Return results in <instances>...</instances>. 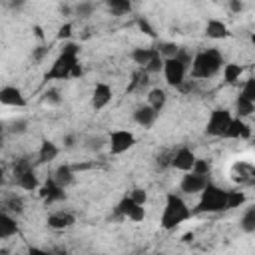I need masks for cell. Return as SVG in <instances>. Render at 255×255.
<instances>
[{"label":"cell","instance_id":"6da1fadb","mask_svg":"<svg viewBox=\"0 0 255 255\" xmlns=\"http://www.w3.org/2000/svg\"><path fill=\"white\" fill-rule=\"evenodd\" d=\"M189 217H191V209L185 203V199L181 195H177L175 191H169L165 195V203H163V209H161L159 225L165 231H171L177 225H181L183 221H187Z\"/></svg>","mask_w":255,"mask_h":255},{"label":"cell","instance_id":"7a4b0ae2","mask_svg":"<svg viewBox=\"0 0 255 255\" xmlns=\"http://www.w3.org/2000/svg\"><path fill=\"white\" fill-rule=\"evenodd\" d=\"M191 76L195 80H207L213 78L219 70H223V56L217 48H205L193 54V62L189 66Z\"/></svg>","mask_w":255,"mask_h":255},{"label":"cell","instance_id":"3957f363","mask_svg":"<svg viewBox=\"0 0 255 255\" xmlns=\"http://www.w3.org/2000/svg\"><path fill=\"white\" fill-rule=\"evenodd\" d=\"M227 209V189L209 183L201 193L195 211L197 213H219Z\"/></svg>","mask_w":255,"mask_h":255},{"label":"cell","instance_id":"277c9868","mask_svg":"<svg viewBox=\"0 0 255 255\" xmlns=\"http://www.w3.org/2000/svg\"><path fill=\"white\" fill-rule=\"evenodd\" d=\"M233 122V116L229 110L225 108H215L211 110L209 118H207V124H205V133L207 135H213V137H223L225 131L229 129Z\"/></svg>","mask_w":255,"mask_h":255},{"label":"cell","instance_id":"5b68a950","mask_svg":"<svg viewBox=\"0 0 255 255\" xmlns=\"http://www.w3.org/2000/svg\"><path fill=\"white\" fill-rule=\"evenodd\" d=\"M14 181L24 191H36V189H40V179L36 175V169L26 159H20L14 165Z\"/></svg>","mask_w":255,"mask_h":255},{"label":"cell","instance_id":"8992f818","mask_svg":"<svg viewBox=\"0 0 255 255\" xmlns=\"http://www.w3.org/2000/svg\"><path fill=\"white\" fill-rule=\"evenodd\" d=\"M76 64H80V62H78V56L60 52V56L54 60L52 68L46 72V80H64V78H72V72H74Z\"/></svg>","mask_w":255,"mask_h":255},{"label":"cell","instance_id":"52a82bcc","mask_svg":"<svg viewBox=\"0 0 255 255\" xmlns=\"http://www.w3.org/2000/svg\"><path fill=\"white\" fill-rule=\"evenodd\" d=\"M133 145H135V135L129 129H114V131H110V137H108L110 153L120 155V153H126L128 149H131Z\"/></svg>","mask_w":255,"mask_h":255},{"label":"cell","instance_id":"ba28073f","mask_svg":"<svg viewBox=\"0 0 255 255\" xmlns=\"http://www.w3.org/2000/svg\"><path fill=\"white\" fill-rule=\"evenodd\" d=\"M185 74H187V66L183 62H179L177 58L165 60V64H163V76H165V82L169 86L181 88L185 84Z\"/></svg>","mask_w":255,"mask_h":255},{"label":"cell","instance_id":"9c48e42d","mask_svg":"<svg viewBox=\"0 0 255 255\" xmlns=\"http://www.w3.org/2000/svg\"><path fill=\"white\" fill-rule=\"evenodd\" d=\"M207 185H209L207 175H197V173H193V171L183 173V177H181V181H179V189H181L183 193H187V195H197V193H201Z\"/></svg>","mask_w":255,"mask_h":255},{"label":"cell","instance_id":"30bf717a","mask_svg":"<svg viewBox=\"0 0 255 255\" xmlns=\"http://www.w3.org/2000/svg\"><path fill=\"white\" fill-rule=\"evenodd\" d=\"M195 161H197V155L189 147H179L177 151L171 153V167L177 169V171H183V173L191 171Z\"/></svg>","mask_w":255,"mask_h":255},{"label":"cell","instance_id":"8fae6325","mask_svg":"<svg viewBox=\"0 0 255 255\" xmlns=\"http://www.w3.org/2000/svg\"><path fill=\"white\" fill-rule=\"evenodd\" d=\"M112 98H114L112 86L106 84V82H100V84H96V88H94V92H92V108H94L96 112H100V110H104V108L112 102Z\"/></svg>","mask_w":255,"mask_h":255},{"label":"cell","instance_id":"7c38bea8","mask_svg":"<svg viewBox=\"0 0 255 255\" xmlns=\"http://www.w3.org/2000/svg\"><path fill=\"white\" fill-rule=\"evenodd\" d=\"M0 102H2V106H10V108H24L26 106V98H24L22 90L16 86H4L0 90Z\"/></svg>","mask_w":255,"mask_h":255},{"label":"cell","instance_id":"4fadbf2b","mask_svg":"<svg viewBox=\"0 0 255 255\" xmlns=\"http://www.w3.org/2000/svg\"><path fill=\"white\" fill-rule=\"evenodd\" d=\"M46 223H48V227H50V229L64 231V229H68V227H72V225L76 223V215H74V213H70V211L60 209V211L50 213V215H48V219H46Z\"/></svg>","mask_w":255,"mask_h":255},{"label":"cell","instance_id":"5bb4252c","mask_svg":"<svg viewBox=\"0 0 255 255\" xmlns=\"http://www.w3.org/2000/svg\"><path fill=\"white\" fill-rule=\"evenodd\" d=\"M231 179L237 183H253L255 181V165L247 163V161H239L233 165L231 169Z\"/></svg>","mask_w":255,"mask_h":255},{"label":"cell","instance_id":"9a60e30c","mask_svg":"<svg viewBox=\"0 0 255 255\" xmlns=\"http://www.w3.org/2000/svg\"><path fill=\"white\" fill-rule=\"evenodd\" d=\"M157 120V112L149 106V104H141L133 110V122L141 128H151Z\"/></svg>","mask_w":255,"mask_h":255},{"label":"cell","instance_id":"2e32d148","mask_svg":"<svg viewBox=\"0 0 255 255\" xmlns=\"http://www.w3.org/2000/svg\"><path fill=\"white\" fill-rule=\"evenodd\" d=\"M40 197L46 203H56V201H62L66 197V193L54 179H48L44 185H40Z\"/></svg>","mask_w":255,"mask_h":255},{"label":"cell","instance_id":"e0dca14e","mask_svg":"<svg viewBox=\"0 0 255 255\" xmlns=\"http://www.w3.org/2000/svg\"><path fill=\"white\" fill-rule=\"evenodd\" d=\"M229 28H227V24L223 22V20H217V18H211V20H207V24H205V36L209 38V40H223V38H229Z\"/></svg>","mask_w":255,"mask_h":255},{"label":"cell","instance_id":"ac0fdd59","mask_svg":"<svg viewBox=\"0 0 255 255\" xmlns=\"http://www.w3.org/2000/svg\"><path fill=\"white\" fill-rule=\"evenodd\" d=\"M223 137H225V139H247V137H251V128L245 124V120L233 118L229 129L225 131Z\"/></svg>","mask_w":255,"mask_h":255},{"label":"cell","instance_id":"d6986e66","mask_svg":"<svg viewBox=\"0 0 255 255\" xmlns=\"http://www.w3.org/2000/svg\"><path fill=\"white\" fill-rule=\"evenodd\" d=\"M52 179L62 187V189H66V187H70L72 183H74V179H76V175H74V169L70 167V165H58L56 167V171H54V175H52Z\"/></svg>","mask_w":255,"mask_h":255},{"label":"cell","instance_id":"ffe728a7","mask_svg":"<svg viewBox=\"0 0 255 255\" xmlns=\"http://www.w3.org/2000/svg\"><path fill=\"white\" fill-rule=\"evenodd\" d=\"M16 231H18L16 217L10 215V213H4V211H2V215H0V239L6 241V239H10V237H14Z\"/></svg>","mask_w":255,"mask_h":255},{"label":"cell","instance_id":"44dd1931","mask_svg":"<svg viewBox=\"0 0 255 255\" xmlns=\"http://www.w3.org/2000/svg\"><path fill=\"white\" fill-rule=\"evenodd\" d=\"M58 153H60V147L54 141L44 139L40 143V149H38V161L40 163H50V161H54L58 157Z\"/></svg>","mask_w":255,"mask_h":255},{"label":"cell","instance_id":"7402d4cb","mask_svg":"<svg viewBox=\"0 0 255 255\" xmlns=\"http://www.w3.org/2000/svg\"><path fill=\"white\" fill-rule=\"evenodd\" d=\"M157 54V50L155 48H147V46H141V48H133L131 50V54H129V58L137 64V66H141V68H145L149 62H151V58Z\"/></svg>","mask_w":255,"mask_h":255},{"label":"cell","instance_id":"603a6c76","mask_svg":"<svg viewBox=\"0 0 255 255\" xmlns=\"http://www.w3.org/2000/svg\"><path fill=\"white\" fill-rule=\"evenodd\" d=\"M165 102H167V94H165L163 88H151V90L147 92V102H145V104H149L157 114L163 110Z\"/></svg>","mask_w":255,"mask_h":255},{"label":"cell","instance_id":"cb8c5ba5","mask_svg":"<svg viewBox=\"0 0 255 255\" xmlns=\"http://www.w3.org/2000/svg\"><path fill=\"white\" fill-rule=\"evenodd\" d=\"M241 76H243V66L241 64L229 62V64L223 66V82L225 84H235V82H239Z\"/></svg>","mask_w":255,"mask_h":255},{"label":"cell","instance_id":"d4e9b609","mask_svg":"<svg viewBox=\"0 0 255 255\" xmlns=\"http://www.w3.org/2000/svg\"><path fill=\"white\" fill-rule=\"evenodd\" d=\"M239 227H241L243 233H255V205L247 207V209L241 213Z\"/></svg>","mask_w":255,"mask_h":255},{"label":"cell","instance_id":"484cf974","mask_svg":"<svg viewBox=\"0 0 255 255\" xmlns=\"http://www.w3.org/2000/svg\"><path fill=\"white\" fill-rule=\"evenodd\" d=\"M253 112H255V104L239 94V98L235 100V114H237V118H239V120H245V118L251 116Z\"/></svg>","mask_w":255,"mask_h":255},{"label":"cell","instance_id":"4316f807","mask_svg":"<svg viewBox=\"0 0 255 255\" xmlns=\"http://www.w3.org/2000/svg\"><path fill=\"white\" fill-rule=\"evenodd\" d=\"M245 201H247L245 191H241V189H229L227 191V209H237V207L245 205Z\"/></svg>","mask_w":255,"mask_h":255},{"label":"cell","instance_id":"83f0119b","mask_svg":"<svg viewBox=\"0 0 255 255\" xmlns=\"http://www.w3.org/2000/svg\"><path fill=\"white\" fill-rule=\"evenodd\" d=\"M106 6L114 16H126L131 12V4L128 0H110Z\"/></svg>","mask_w":255,"mask_h":255},{"label":"cell","instance_id":"f1b7e54d","mask_svg":"<svg viewBox=\"0 0 255 255\" xmlns=\"http://www.w3.org/2000/svg\"><path fill=\"white\" fill-rule=\"evenodd\" d=\"M24 211V203H22V197L18 195H10L8 199H4V213H10V215H18Z\"/></svg>","mask_w":255,"mask_h":255},{"label":"cell","instance_id":"f546056e","mask_svg":"<svg viewBox=\"0 0 255 255\" xmlns=\"http://www.w3.org/2000/svg\"><path fill=\"white\" fill-rule=\"evenodd\" d=\"M155 50L159 52V56H161L163 60H171V58L177 56L179 46H177L175 42H159V44L155 46Z\"/></svg>","mask_w":255,"mask_h":255},{"label":"cell","instance_id":"4dcf8cb0","mask_svg":"<svg viewBox=\"0 0 255 255\" xmlns=\"http://www.w3.org/2000/svg\"><path fill=\"white\" fill-rule=\"evenodd\" d=\"M135 205H137V203H133V199H131L129 195H126V197H122V199L118 201V205H116V215L128 219V215L131 213V209H133Z\"/></svg>","mask_w":255,"mask_h":255},{"label":"cell","instance_id":"1f68e13d","mask_svg":"<svg viewBox=\"0 0 255 255\" xmlns=\"http://www.w3.org/2000/svg\"><path fill=\"white\" fill-rule=\"evenodd\" d=\"M94 10H96V4H94V2H80V4H74V16H80V18L92 16Z\"/></svg>","mask_w":255,"mask_h":255},{"label":"cell","instance_id":"d6a6232c","mask_svg":"<svg viewBox=\"0 0 255 255\" xmlns=\"http://www.w3.org/2000/svg\"><path fill=\"white\" fill-rule=\"evenodd\" d=\"M163 64H165V60H163V58L159 56V52H157V54L151 58V62H149L143 70H145L147 74H159V72H163Z\"/></svg>","mask_w":255,"mask_h":255},{"label":"cell","instance_id":"836d02e7","mask_svg":"<svg viewBox=\"0 0 255 255\" xmlns=\"http://www.w3.org/2000/svg\"><path fill=\"white\" fill-rule=\"evenodd\" d=\"M44 102H46L48 106H60V104H62V96H60L58 90L50 88V90L44 92Z\"/></svg>","mask_w":255,"mask_h":255},{"label":"cell","instance_id":"e575fe53","mask_svg":"<svg viewBox=\"0 0 255 255\" xmlns=\"http://www.w3.org/2000/svg\"><path fill=\"white\" fill-rule=\"evenodd\" d=\"M241 96H243V98H247V100H251V102L255 104V76H253V78H249V80L243 84Z\"/></svg>","mask_w":255,"mask_h":255},{"label":"cell","instance_id":"d590c367","mask_svg":"<svg viewBox=\"0 0 255 255\" xmlns=\"http://www.w3.org/2000/svg\"><path fill=\"white\" fill-rule=\"evenodd\" d=\"M209 169H211V165H209V161L207 159H203V157H197V161H195V165H193V173H197V175H209Z\"/></svg>","mask_w":255,"mask_h":255},{"label":"cell","instance_id":"8d00e7d4","mask_svg":"<svg viewBox=\"0 0 255 255\" xmlns=\"http://www.w3.org/2000/svg\"><path fill=\"white\" fill-rule=\"evenodd\" d=\"M129 197L133 199V203H137V205H145V201H147V191H145L143 187H133L131 193H129Z\"/></svg>","mask_w":255,"mask_h":255},{"label":"cell","instance_id":"74e56055","mask_svg":"<svg viewBox=\"0 0 255 255\" xmlns=\"http://www.w3.org/2000/svg\"><path fill=\"white\" fill-rule=\"evenodd\" d=\"M135 24H137V28L145 34V36H149V38H155V30H153V26L147 22V18H137L135 20Z\"/></svg>","mask_w":255,"mask_h":255},{"label":"cell","instance_id":"f35d334b","mask_svg":"<svg viewBox=\"0 0 255 255\" xmlns=\"http://www.w3.org/2000/svg\"><path fill=\"white\" fill-rule=\"evenodd\" d=\"M72 30H74V26L70 24V22H66V24H62L60 28H58V40H64V42H70V38H72Z\"/></svg>","mask_w":255,"mask_h":255},{"label":"cell","instance_id":"ab89813d","mask_svg":"<svg viewBox=\"0 0 255 255\" xmlns=\"http://www.w3.org/2000/svg\"><path fill=\"white\" fill-rule=\"evenodd\" d=\"M128 219L133 221V223L143 221V219H145V207H143V205H135V207L131 209V213L128 215Z\"/></svg>","mask_w":255,"mask_h":255},{"label":"cell","instance_id":"60d3db41","mask_svg":"<svg viewBox=\"0 0 255 255\" xmlns=\"http://www.w3.org/2000/svg\"><path fill=\"white\" fill-rule=\"evenodd\" d=\"M48 46H38V48H34L32 50V60H36V62H42L46 56H48Z\"/></svg>","mask_w":255,"mask_h":255},{"label":"cell","instance_id":"b9f144b4","mask_svg":"<svg viewBox=\"0 0 255 255\" xmlns=\"http://www.w3.org/2000/svg\"><path fill=\"white\" fill-rule=\"evenodd\" d=\"M62 52L78 56V54H80V46H78L76 42H64V44H62Z\"/></svg>","mask_w":255,"mask_h":255},{"label":"cell","instance_id":"7bdbcfd3","mask_svg":"<svg viewBox=\"0 0 255 255\" xmlns=\"http://www.w3.org/2000/svg\"><path fill=\"white\" fill-rule=\"evenodd\" d=\"M26 128H28V122H26V120H16V122L12 124V133H24Z\"/></svg>","mask_w":255,"mask_h":255},{"label":"cell","instance_id":"ee69618b","mask_svg":"<svg viewBox=\"0 0 255 255\" xmlns=\"http://www.w3.org/2000/svg\"><path fill=\"white\" fill-rule=\"evenodd\" d=\"M74 145H76V135H74V133H68V135L64 137V147L72 149Z\"/></svg>","mask_w":255,"mask_h":255},{"label":"cell","instance_id":"f6af8a7d","mask_svg":"<svg viewBox=\"0 0 255 255\" xmlns=\"http://www.w3.org/2000/svg\"><path fill=\"white\" fill-rule=\"evenodd\" d=\"M229 10L237 14V12H241V10H243V4H241V2H237V0H231V2H229Z\"/></svg>","mask_w":255,"mask_h":255},{"label":"cell","instance_id":"bcb514c9","mask_svg":"<svg viewBox=\"0 0 255 255\" xmlns=\"http://www.w3.org/2000/svg\"><path fill=\"white\" fill-rule=\"evenodd\" d=\"M28 255H50L48 251H44V249H38V247H32L30 251H28Z\"/></svg>","mask_w":255,"mask_h":255},{"label":"cell","instance_id":"7dc6e473","mask_svg":"<svg viewBox=\"0 0 255 255\" xmlns=\"http://www.w3.org/2000/svg\"><path fill=\"white\" fill-rule=\"evenodd\" d=\"M32 30H34V36H36L38 40H44V30H42L40 26H34Z\"/></svg>","mask_w":255,"mask_h":255},{"label":"cell","instance_id":"c3c4849f","mask_svg":"<svg viewBox=\"0 0 255 255\" xmlns=\"http://www.w3.org/2000/svg\"><path fill=\"white\" fill-rule=\"evenodd\" d=\"M102 143H104V139H102V137H96V139H92V145H90V147H92V149H100Z\"/></svg>","mask_w":255,"mask_h":255},{"label":"cell","instance_id":"681fc988","mask_svg":"<svg viewBox=\"0 0 255 255\" xmlns=\"http://www.w3.org/2000/svg\"><path fill=\"white\" fill-rule=\"evenodd\" d=\"M193 237H195V235H193V231H189V233H183L181 241H183V243H189V241H193Z\"/></svg>","mask_w":255,"mask_h":255},{"label":"cell","instance_id":"f907efd6","mask_svg":"<svg viewBox=\"0 0 255 255\" xmlns=\"http://www.w3.org/2000/svg\"><path fill=\"white\" fill-rule=\"evenodd\" d=\"M78 76H82V64H76V68L72 72V78H78Z\"/></svg>","mask_w":255,"mask_h":255},{"label":"cell","instance_id":"816d5d0a","mask_svg":"<svg viewBox=\"0 0 255 255\" xmlns=\"http://www.w3.org/2000/svg\"><path fill=\"white\" fill-rule=\"evenodd\" d=\"M251 42H253V46H255V34H251Z\"/></svg>","mask_w":255,"mask_h":255}]
</instances>
